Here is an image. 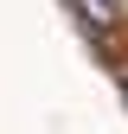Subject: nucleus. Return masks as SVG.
I'll list each match as a JSON object with an SVG mask.
<instances>
[{
    "label": "nucleus",
    "instance_id": "f257e3e1",
    "mask_svg": "<svg viewBox=\"0 0 128 134\" xmlns=\"http://www.w3.org/2000/svg\"><path fill=\"white\" fill-rule=\"evenodd\" d=\"M71 7H77V19H83L90 38H109L122 26V0H71Z\"/></svg>",
    "mask_w": 128,
    "mask_h": 134
},
{
    "label": "nucleus",
    "instance_id": "f03ea898",
    "mask_svg": "<svg viewBox=\"0 0 128 134\" xmlns=\"http://www.w3.org/2000/svg\"><path fill=\"white\" fill-rule=\"evenodd\" d=\"M122 96H128V77H122Z\"/></svg>",
    "mask_w": 128,
    "mask_h": 134
}]
</instances>
